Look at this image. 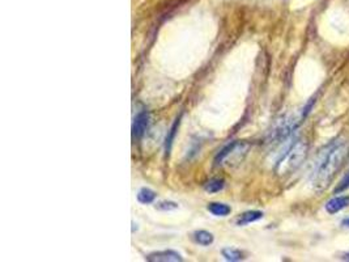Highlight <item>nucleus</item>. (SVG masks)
<instances>
[{"label":"nucleus","mask_w":349,"mask_h":262,"mask_svg":"<svg viewBox=\"0 0 349 262\" xmlns=\"http://www.w3.org/2000/svg\"><path fill=\"white\" fill-rule=\"evenodd\" d=\"M346 155H348V144L345 142H339L334 147H331L312 175L311 184L314 190L321 193L332 182L337 172L343 167Z\"/></svg>","instance_id":"f257e3e1"},{"label":"nucleus","mask_w":349,"mask_h":262,"mask_svg":"<svg viewBox=\"0 0 349 262\" xmlns=\"http://www.w3.org/2000/svg\"><path fill=\"white\" fill-rule=\"evenodd\" d=\"M307 143L305 141H297L288 143L284 152L280 153L276 162V172L278 175H287L302 164L307 155Z\"/></svg>","instance_id":"f03ea898"},{"label":"nucleus","mask_w":349,"mask_h":262,"mask_svg":"<svg viewBox=\"0 0 349 262\" xmlns=\"http://www.w3.org/2000/svg\"><path fill=\"white\" fill-rule=\"evenodd\" d=\"M149 113L147 110H142L136 114L132 123V134L135 138H142L146 134L147 128L149 126Z\"/></svg>","instance_id":"7ed1b4c3"},{"label":"nucleus","mask_w":349,"mask_h":262,"mask_svg":"<svg viewBox=\"0 0 349 262\" xmlns=\"http://www.w3.org/2000/svg\"><path fill=\"white\" fill-rule=\"evenodd\" d=\"M148 261L152 262H177L183 261L182 256L176 250H160V252H153L146 257Z\"/></svg>","instance_id":"20e7f679"},{"label":"nucleus","mask_w":349,"mask_h":262,"mask_svg":"<svg viewBox=\"0 0 349 262\" xmlns=\"http://www.w3.org/2000/svg\"><path fill=\"white\" fill-rule=\"evenodd\" d=\"M346 207H349V195L334 196L332 200H330L326 203V211L328 214H331V215L337 214V212L346 209Z\"/></svg>","instance_id":"39448f33"},{"label":"nucleus","mask_w":349,"mask_h":262,"mask_svg":"<svg viewBox=\"0 0 349 262\" xmlns=\"http://www.w3.org/2000/svg\"><path fill=\"white\" fill-rule=\"evenodd\" d=\"M263 218L262 211H246L243 212L239 218L237 219V225H248L250 223L258 222L259 219Z\"/></svg>","instance_id":"423d86ee"},{"label":"nucleus","mask_w":349,"mask_h":262,"mask_svg":"<svg viewBox=\"0 0 349 262\" xmlns=\"http://www.w3.org/2000/svg\"><path fill=\"white\" fill-rule=\"evenodd\" d=\"M207 209L215 216H228L232 212V209L228 205L221 202H211Z\"/></svg>","instance_id":"0eeeda50"},{"label":"nucleus","mask_w":349,"mask_h":262,"mask_svg":"<svg viewBox=\"0 0 349 262\" xmlns=\"http://www.w3.org/2000/svg\"><path fill=\"white\" fill-rule=\"evenodd\" d=\"M180 123H181V117H178V118L174 121L173 125H171L170 130L167 131L166 139H165V153H166V155H169L170 151H171V146H173L174 138H176L177 131H178V127H180Z\"/></svg>","instance_id":"6e6552de"},{"label":"nucleus","mask_w":349,"mask_h":262,"mask_svg":"<svg viewBox=\"0 0 349 262\" xmlns=\"http://www.w3.org/2000/svg\"><path fill=\"white\" fill-rule=\"evenodd\" d=\"M194 240H195V243L199 244V245L210 247L211 244H214L215 237H214V235L211 234V232L200 230V231L194 232Z\"/></svg>","instance_id":"1a4fd4ad"},{"label":"nucleus","mask_w":349,"mask_h":262,"mask_svg":"<svg viewBox=\"0 0 349 262\" xmlns=\"http://www.w3.org/2000/svg\"><path fill=\"white\" fill-rule=\"evenodd\" d=\"M156 196H157V194L153 190H151L148 187H142L137 193V201L143 205H149L156 200Z\"/></svg>","instance_id":"9d476101"},{"label":"nucleus","mask_w":349,"mask_h":262,"mask_svg":"<svg viewBox=\"0 0 349 262\" xmlns=\"http://www.w3.org/2000/svg\"><path fill=\"white\" fill-rule=\"evenodd\" d=\"M224 186H225V182L221 178H212L207 184L204 185V189L207 193H217V191L223 190Z\"/></svg>","instance_id":"9b49d317"},{"label":"nucleus","mask_w":349,"mask_h":262,"mask_svg":"<svg viewBox=\"0 0 349 262\" xmlns=\"http://www.w3.org/2000/svg\"><path fill=\"white\" fill-rule=\"evenodd\" d=\"M223 257L226 259V261L230 262H235V261H241L243 258V254H242L241 250L234 249V248H225L223 249Z\"/></svg>","instance_id":"f8f14e48"},{"label":"nucleus","mask_w":349,"mask_h":262,"mask_svg":"<svg viewBox=\"0 0 349 262\" xmlns=\"http://www.w3.org/2000/svg\"><path fill=\"white\" fill-rule=\"evenodd\" d=\"M178 207L176 202H171V201H164V202H160L156 205V209L161 210V211H170V210H176Z\"/></svg>","instance_id":"ddd939ff"},{"label":"nucleus","mask_w":349,"mask_h":262,"mask_svg":"<svg viewBox=\"0 0 349 262\" xmlns=\"http://www.w3.org/2000/svg\"><path fill=\"white\" fill-rule=\"evenodd\" d=\"M348 187H349V172L345 176H344L343 180L340 181V184L337 185L336 189H335V193H341V191H344L345 189H348Z\"/></svg>","instance_id":"4468645a"},{"label":"nucleus","mask_w":349,"mask_h":262,"mask_svg":"<svg viewBox=\"0 0 349 262\" xmlns=\"http://www.w3.org/2000/svg\"><path fill=\"white\" fill-rule=\"evenodd\" d=\"M341 225H343L344 228H349V218L344 219L343 222H341Z\"/></svg>","instance_id":"2eb2a0df"},{"label":"nucleus","mask_w":349,"mask_h":262,"mask_svg":"<svg viewBox=\"0 0 349 262\" xmlns=\"http://www.w3.org/2000/svg\"><path fill=\"white\" fill-rule=\"evenodd\" d=\"M343 259H344V261H349V253H346V254H344V256H343Z\"/></svg>","instance_id":"dca6fc26"}]
</instances>
